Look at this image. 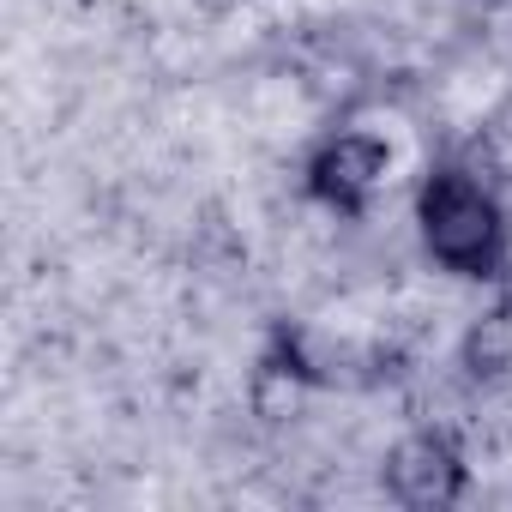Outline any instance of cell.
Returning <instances> with one entry per match:
<instances>
[{"mask_svg": "<svg viewBox=\"0 0 512 512\" xmlns=\"http://www.w3.org/2000/svg\"><path fill=\"white\" fill-rule=\"evenodd\" d=\"M416 235L428 247V260L452 278H476V284L506 278V247H512L506 205L482 175L458 163L428 169V181L416 187Z\"/></svg>", "mask_w": 512, "mask_h": 512, "instance_id": "1", "label": "cell"}, {"mask_svg": "<svg viewBox=\"0 0 512 512\" xmlns=\"http://www.w3.org/2000/svg\"><path fill=\"white\" fill-rule=\"evenodd\" d=\"M380 482H386V494H392L398 506H410V512H446V506H458V500L470 494V458H464L458 434H446V428H416V434H404V440L386 452Z\"/></svg>", "mask_w": 512, "mask_h": 512, "instance_id": "2", "label": "cell"}, {"mask_svg": "<svg viewBox=\"0 0 512 512\" xmlns=\"http://www.w3.org/2000/svg\"><path fill=\"white\" fill-rule=\"evenodd\" d=\"M386 169H392V145L380 133L344 127V133H332V139L314 145V157H308L302 175H308V199L314 205H326L338 217H362L368 199L380 193Z\"/></svg>", "mask_w": 512, "mask_h": 512, "instance_id": "3", "label": "cell"}, {"mask_svg": "<svg viewBox=\"0 0 512 512\" xmlns=\"http://www.w3.org/2000/svg\"><path fill=\"white\" fill-rule=\"evenodd\" d=\"M314 386H320V374H314V362L302 350V332L278 326L272 344L260 350V362H253V410H260L266 422H284Z\"/></svg>", "mask_w": 512, "mask_h": 512, "instance_id": "4", "label": "cell"}, {"mask_svg": "<svg viewBox=\"0 0 512 512\" xmlns=\"http://www.w3.org/2000/svg\"><path fill=\"white\" fill-rule=\"evenodd\" d=\"M458 368H464V380H476V386H500V380L512 374V290H506L500 302H488V308L464 326V338H458Z\"/></svg>", "mask_w": 512, "mask_h": 512, "instance_id": "5", "label": "cell"}]
</instances>
